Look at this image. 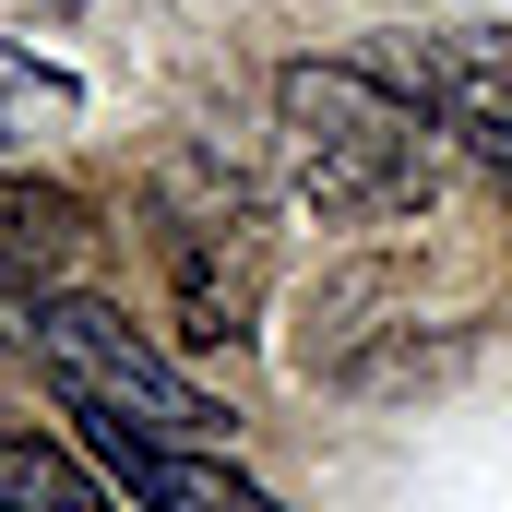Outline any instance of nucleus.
Returning a JSON list of instances; mask_svg holds the SVG:
<instances>
[{
  "label": "nucleus",
  "instance_id": "3",
  "mask_svg": "<svg viewBox=\"0 0 512 512\" xmlns=\"http://www.w3.org/2000/svg\"><path fill=\"white\" fill-rule=\"evenodd\" d=\"M417 96L441 108V131H453L477 167L512 179V36H453V48H429V60H417Z\"/></svg>",
  "mask_w": 512,
  "mask_h": 512
},
{
  "label": "nucleus",
  "instance_id": "7",
  "mask_svg": "<svg viewBox=\"0 0 512 512\" xmlns=\"http://www.w3.org/2000/svg\"><path fill=\"white\" fill-rule=\"evenodd\" d=\"M84 96H72V72H48L36 48H0V143H24L36 120H72Z\"/></svg>",
  "mask_w": 512,
  "mask_h": 512
},
{
  "label": "nucleus",
  "instance_id": "2",
  "mask_svg": "<svg viewBox=\"0 0 512 512\" xmlns=\"http://www.w3.org/2000/svg\"><path fill=\"white\" fill-rule=\"evenodd\" d=\"M36 382L84 417V441H167V453H227V405L191 382L131 310L108 298H72V286H36L12 310Z\"/></svg>",
  "mask_w": 512,
  "mask_h": 512
},
{
  "label": "nucleus",
  "instance_id": "6",
  "mask_svg": "<svg viewBox=\"0 0 512 512\" xmlns=\"http://www.w3.org/2000/svg\"><path fill=\"white\" fill-rule=\"evenodd\" d=\"M0 512H120V489L96 465H72L36 429H0Z\"/></svg>",
  "mask_w": 512,
  "mask_h": 512
},
{
  "label": "nucleus",
  "instance_id": "1",
  "mask_svg": "<svg viewBox=\"0 0 512 512\" xmlns=\"http://www.w3.org/2000/svg\"><path fill=\"white\" fill-rule=\"evenodd\" d=\"M274 131H286V179L310 215H405L441 191V155H453L441 108L358 72V60H286Z\"/></svg>",
  "mask_w": 512,
  "mask_h": 512
},
{
  "label": "nucleus",
  "instance_id": "4",
  "mask_svg": "<svg viewBox=\"0 0 512 512\" xmlns=\"http://www.w3.org/2000/svg\"><path fill=\"white\" fill-rule=\"evenodd\" d=\"M131 512H286L262 477H239L227 453H167V441H96Z\"/></svg>",
  "mask_w": 512,
  "mask_h": 512
},
{
  "label": "nucleus",
  "instance_id": "5",
  "mask_svg": "<svg viewBox=\"0 0 512 512\" xmlns=\"http://www.w3.org/2000/svg\"><path fill=\"white\" fill-rule=\"evenodd\" d=\"M84 239H96V227H84V203H72L60 179H24V167H0V286H12V298L60 286Z\"/></svg>",
  "mask_w": 512,
  "mask_h": 512
}]
</instances>
